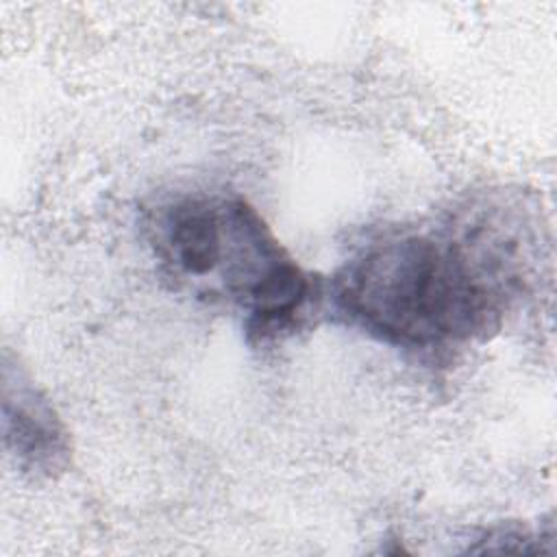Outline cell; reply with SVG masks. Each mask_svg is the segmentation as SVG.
<instances>
[{
    "label": "cell",
    "mask_w": 557,
    "mask_h": 557,
    "mask_svg": "<svg viewBox=\"0 0 557 557\" xmlns=\"http://www.w3.org/2000/svg\"><path fill=\"white\" fill-rule=\"evenodd\" d=\"M494 215L383 235L333 276L331 300L352 326L411 350L485 337L520 294V237Z\"/></svg>",
    "instance_id": "6da1fadb"
},
{
    "label": "cell",
    "mask_w": 557,
    "mask_h": 557,
    "mask_svg": "<svg viewBox=\"0 0 557 557\" xmlns=\"http://www.w3.org/2000/svg\"><path fill=\"white\" fill-rule=\"evenodd\" d=\"M148 233L176 287L235 305L259 339L292 329L309 305L311 276L239 196H178L152 211Z\"/></svg>",
    "instance_id": "7a4b0ae2"
},
{
    "label": "cell",
    "mask_w": 557,
    "mask_h": 557,
    "mask_svg": "<svg viewBox=\"0 0 557 557\" xmlns=\"http://www.w3.org/2000/svg\"><path fill=\"white\" fill-rule=\"evenodd\" d=\"M2 433L22 472L50 479L70 463V435L59 413L9 352L2 361Z\"/></svg>",
    "instance_id": "3957f363"
}]
</instances>
